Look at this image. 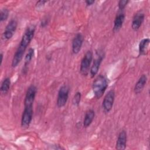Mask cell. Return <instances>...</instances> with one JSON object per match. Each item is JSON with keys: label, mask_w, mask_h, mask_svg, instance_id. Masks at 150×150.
<instances>
[{"label": "cell", "mask_w": 150, "mask_h": 150, "mask_svg": "<svg viewBox=\"0 0 150 150\" xmlns=\"http://www.w3.org/2000/svg\"><path fill=\"white\" fill-rule=\"evenodd\" d=\"M37 88L35 86L30 85L27 89L24 100V107L33 106V104L36 97Z\"/></svg>", "instance_id": "8"}, {"label": "cell", "mask_w": 150, "mask_h": 150, "mask_svg": "<svg viewBox=\"0 0 150 150\" xmlns=\"http://www.w3.org/2000/svg\"><path fill=\"white\" fill-rule=\"evenodd\" d=\"M18 26V22L15 19H11L6 25L2 35V39L7 41L11 39L14 35Z\"/></svg>", "instance_id": "6"}, {"label": "cell", "mask_w": 150, "mask_h": 150, "mask_svg": "<svg viewBox=\"0 0 150 150\" xmlns=\"http://www.w3.org/2000/svg\"><path fill=\"white\" fill-rule=\"evenodd\" d=\"M145 19V15L142 12L136 13L132 19V29L134 31H137L141 26Z\"/></svg>", "instance_id": "11"}, {"label": "cell", "mask_w": 150, "mask_h": 150, "mask_svg": "<svg viewBox=\"0 0 150 150\" xmlns=\"http://www.w3.org/2000/svg\"><path fill=\"white\" fill-rule=\"evenodd\" d=\"M11 86V79L9 77H6L2 82L0 90L1 94L5 95L8 93V92Z\"/></svg>", "instance_id": "18"}, {"label": "cell", "mask_w": 150, "mask_h": 150, "mask_svg": "<svg viewBox=\"0 0 150 150\" xmlns=\"http://www.w3.org/2000/svg\"><path fill=\"white\" fill-rule=\"evenodd\" d=\"M35 32V26L34 25H30L26 29L22 37L19 45L18 46L16 52L13 55L11 63L12 67H16L22 60L28 46L34 37Z\"/></svg>", "instance_id": "1"}, {"label": "cell", "mask_w": 150, "mask_h": 150, "mask_svg": "<svg viewBox=\"0 0 150 150\" xmlns=\"http://www.w3.org/2000/svg\"><path fill=\"white\" fill-rule=\"evenodd\" d=\"M21 118V127L23 128H28L32 120L33 106L24 107Z\"/></svg>", "instance_id": "7"}, {"label": "cell", "mask_w": 150, "mask_h": 150, "mask_svg": "<svg viewBox=\"0 0 150 150\" xmlns=\"http://www.w3.org/2000/svg\"><path fill=\"white\" fill-rule=\"evenodd\" d=\"M34 49L33 48H29L24 59V66L22 69L23 74H26L28 70V65L30 63L33 56H34Z\"/></svg>", "instance_id": "16"}, {"label": "cell", "mask_w": 150, "mask_h": 150, "mask_svg": "<svg viewBox=\"0 0 150 150\" xmlns=\"http://www.w3.org/2000/svg\"><path fill=\"white\" fill-rule=\"evenodd\" d=\"M93 52L91 50H88L84 55L80 63V73L84 76H86L88 75L90 67L91 64L93 60Z\"/></svg>", "instance_id": "3"}, {"label": "cell", "mask_w": 150, "mask_h": 150, "mask_svg": "<svg viewBox=\"0 0 150 150\" xmlns=\"http://www.w3.org/2000/svg\"><path fill=\"white\" fill-rule=\"evenodd\" d=\"M149 42H150V40L149 38H144L139 42V45H138L139 55L144 56L148 53Z\"/></svg>", "instance_id": "15"}, {"label": "cell", "mask_w": 150, "mask_h": 150, "mask_svg": "<svg viewBox=\"0 0 150 150\" xmlns=\"http://www.w3.org/2000/svg\"><path fill=\"white\" fill-rule=\"evenodd\" d=\"M108 87V81L106 77L103 74L98 75L94 80L92 89L96 98H100L105 93Z\"/></svg>", "instance_id": "2"}, {"label": "cell", "mask_w": 150, "mask_h": 150, "mask_svg": "<svg viewBox=\"0 0 150 150\" xmlns=\"http://www.w3.org/2000/svg\"><path fill=\"white\" fill-rule=\"evenodd\" d=\"M47 1H39L38 2H36V6L38 7V8H39V7H42V6H44L45 4L46 3Z\"/></svg>", "instance_id": "22"}, {"label": "cell", "mask_w": 150, "mask_h": 150, "mask_svg": "<svg viewBox=\"0 0 150 150\" xmlns=\"http://www.w3.org/2000/svg\"><path fill=\"white\" fill-rule=\"evenodd\" d=\"M81 94L80 92H76L75 94L74 95V97L72 99V103L74 106H79L81 101Z\"/></svg>", "instance_id": "19"}, {"label": "cell", "mask_w": 150, "mask_h": 150, "mask_svg": "<svg viewBox=\"0 0 150 150\" xmlns=\"http://www.w3.org/2000/svg\"><path fill=\"white\" fill-rule=\"evenodd\" d=\"M125 14L124 13H118L114 19V26H113V31L114 32H118L122 26L123 23L125 20Z\"/></svg>", "instance_id": "14"}, {"label": "cell", "mask_w": 150, "mask_h": 150, "mask_svg": "<svg viewBox=\"0 0 150 150\" xmlns=\"http://www.w3.org/2000/svg\"><path fill=\"white\" fill-rule=\"evenodd\" d=\"M48 23V19H43L40 23V26L42 27H45Z\"/></svg>", "instance_id": "23"}, {"label": "cell", "mask_w": 150, "mask_h": 150, "mask_svg": "<svg viewBox=\"0 0 150 150\" xmlns=\"http://www.w3.org/2000/svg\"><path fill=\"white\" fill-rule=\"evenodd\" d=\"M9 16V11L6 8H4L1 9L0 12V21L1 22H2L4 21H5Z\"/></svg>", "instance_id": "20"}, {"label": "cell", "mask_w": 150, "mask_h": 150, "mask_svg": "<svg viewBox=\"0 0 150 150\" xmlns=\"http://www.w3.org/2000/svg\"><path fill=\"white\" fill-rule=\"evenodd\" d=\"M115 99V91L113 89H111L108 91L104 97L102 107L104 111L106 113L109 112L113 106V104Z\"/></svg>", "instance_id": "5"}, {"label": "cell", "mask_w": 150, "mask_h": 150, "mask_svg": "<svg viewBox=\"0 0 150 150\" xmlns=\"http://www.w3.org/2000/svg\"><path fill=\"white\" fill-rule=\"evenodd\" d=\"M69 87L64 84L62 86L58 91V95L57 97L56 104L59 108H62L64 107L69 98Z\"/></svg>", "instance_id": "4"}, {"label": "cell", "mask_w": 150, "mask_h": 150, "mask_svg": "<svg viewBox=\"0 0 150 150\" xmlns=\"http://www.w3.org/2000/svg\"><path fill=\"white\" fill-rule=\"evenodd\" d=\"M127 139V132L125 130H122L118 134L115 144V149L117 150L125 149L126 148Z\"/></svg>", "instance_id": "12"}, {"label": "cell", "mask_w": 150, "mask_h": 150, "mask_svg": "<svg viewBox=\"0 0 150 150\" xmlns=\"http://www.w3.org/2000/svg\"><path fill=\"white\" fill-rule=\"evenodd\" d=\"M94 117L95 112L93 110L90 109L86 111L83 120V126L84 128H87L91 125L94 118Z\"/></svg>", "instance_id": "17"}, {"label": "cell", "mask_w": 150, "mask_h": 150, "mask_svg": "<svg viewBox=\"0 0 150 150\" xmlns=\"http://www.w3.org/2000/svg\"><path fill=\"white\" fill-rule=\"evenodd\" d=\"M147 79H148L146 74H143L141 76V77L139 78V79L138 80L137 82L136 83L134 86V91L135 94H139L143 90L146 83Z\"/></svg>", "instance_id": "13"}, {"label": "cell", "mask_w": 150, "mask_h": 150, "mask_svg": "<svg viewBox=\"0 0 150 150\" xmlns=\"http://www.w3.org/2000/svg\"><path fill=\"white\" fill-rule=\"evenodd\" d=\"M1 64L2 63V60H3V53H1Z\"/></svg>", "instance_id": "25"}, {"label": "cell", "mask_w": 150, "mask_h": 150, "mask_svg": "<svg viewBox=\"0 0 150 150\" xmlns=\"http://www.w3.org/2000/svg\"><path fill=\"white\" fill-rule=\"evenodd\" d=\"M95 2V1H91V0H86L85 1V3L87 6H91Z\"/></svg>", "instance_id": "24"}, {"label": "cell", "mask_w": 150, "mask_h": 150, "mask_svg": "<svg viewBox=\"0 0 150 150\" xmlns=\"http://www.w3.org/2000/svg\"><path fill=\"white\" fill-rule=\"evenodd\" d=\"M129 2L128 0H120L118 2V8L120 10L122 11L125 6H127V5L128 4V3Z\"/></svg>", "instance_id": "21"}, {"label": "cell", "mask_w": 150, "mask_h": 150, "mask_svg": "<svg viewBox=\"0 0 150 150\" xmlns=\"http://www.w3.org/2000/svg\"><path fill=\"white\" fill-rule=\"evenodd\" d=\"M104 54L103 53L97 54L96 58L94 59L93 63L90 69V74L91 78H93L98 73L101 63L104 59Z\"/></svg>", "instance_id": "9"}, {"label": "cell", "mask_w": 150, "mask_h": 150, "mask_svg": "<svg viewBox=\"0 0 150 150\" xmlns=\"http://www.w3.org/2000/svg\"><path fill=\"white\" fill-rule=\"evenodd\" d=\"M84 41V37L82 34L77 33L72 40V52L74 54H77L81 50Z\"/></svg>", "instance_id": "10"}]
</instances>
